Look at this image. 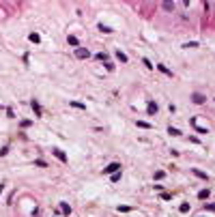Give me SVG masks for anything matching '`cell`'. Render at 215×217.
<instances>
[{"instance_id": "6da1fadb", "label": "cell", "mask_w": 215, "mask_h": 217, "mask_svg": "<svg viewBox=\"0 0 215 217\" xmlns=\"http://www.w3.org/2000/svg\"><path fill=\"white\" fill-rule=\"evenodd\" d=\"M121 172V164H108L105 168H103V174H108V176H112V174Z\"/></svg>"}, {"instance_id": "7a4b0ae2", "label": "cell", "mask_w": 215, "mask_h": 217, "mask_svg": "<svg viewBox=\"0 0 215 217\" xmlns=\"http://www.w3.org/2000/svg\"><path fill=\"white\" fill-rule=\"evenodd\" d=\"M30 108L35 110V114H37V118H41L43 110H41V105H39V101H37V99H32V101H30Z\"/></svg>"}, {"instance_id": "3957f363", "label": "cell", "mask_w": 215, "mask_h": 217, "mask_svg": "<svg viewBox=\"0 0 215 217\" xmlns=\"http://www.w3.org/2000/svg\"><path fill=\"white\" fill-rule=\"evenodd\" d=\"M75 56L84 60V58H88V56H90V52H88V49H84V47H75Z\"/></svg>"}, {"instance_id": "277c9868", "label": "cell", "mask_w": 215, "mask_h": 217, "mask_svg": "<svg viewBox=\"0 0 215 217\" xmlns=\"http://www.w3.org/2000/svg\"><path fill=\"white\" fill-rule=\"evenodd\" d=\"M191 101L200 105V103H204V101H207V97H204V95H200V92H194V95H191Z\"/></svg>"}, {"instance_id": "5b68a950", "label": "cell", "mask_w": 215, "mask_h": 217, "mask_svg": "<svg viewBox=\"0 0 215 217\" xmlns=\"http://www.w3.org/2000/svg\"><path fill=\"white\" fill-rule=\"evenodd\" d=\"M189 123L196 127V131H198V133H207V127H200V125H198V118H189Z\"/></svg>"}, {"instance_id": "8992f818", "label": "cell", "mask_w": 215, "mask_h": 217, "mask_svg": "<svg viewBox=\"0 0 215 217\" xmlns=\"http://www.w3.org/2000/svg\"><path fill=\"white\" fill-rule=\"evenodd\" d=\"M52 153H54V157H56V159H60V161H67V155H65L60 148H54Z\"/></svg>"}, {"instance_id": "52a82bcc", "label": "cell", "mask_w": 215, "mask_h": 217, "mask_svg": "<svg viewBox=\"0 0 215 217\" xmlns=\"http://www.w3.org/2000/svg\"><path fill=\"white\" fill-rule=\"evenodd\" d=\"M146 112H148V114L153 116V114L157 112V103H155V101H148V108H146Z\"/></svg>"}, {"instance_id": "ba28073f", "label": "cell", "mask_w": 215, "mask_h": 217, "mask_svg": "<svg viewBox=\"0 0 215 217\" xmlns=\"http://www.w3.org/2000/svg\"><path fill=\"white\" fill-rule=\"evenodd\" d=\"M155 69H159V71H161L164 75H172V71H170V69H168V67H164V65H157Z\"/></svg>"}, {"instance_id": "9c48e42d", "label": "cell", "mask_w": 215, "mask_h": 217, "mask_svg": "<svg viewBox=\"0 0 215 217\" xmlns=\"http://www.w3.org/2000/svg\"><path fill=\"white\" fill-rule=\"evenodd\" d=\"M69 105H71V108H78V110H86V105L80 103V101H69Z\"/></svg>"}, {"instance_id": "30bf717a", "label": "cell", "mask_w": 215, "mask_h": 217, "mask_svg": "<svg viewBox=\"0 0 215 217\" xmlns=\"http://www.w3.org/2000/svg\"><path fill=\"white\" fill-rule=\"evenodd\" d=\"M191 172L196 174V176H198V178H204V181H207V178H209V176H207V174L202 172V170H198V168H194V170H191Z\"/></svg>"}, {"instance_id": "8fae6325", "label": "cell", "mask_w": 215, "mask_h": 217, "mask_svg": "<svg viewBox=\"0 0 215 217\" xmlns=\"http://www.w3.org/2000/svg\"><path fill=\"white\" fill-rule=\"evenodd\" d=\"M116 58H118L121 62H127V54H125V52H121V49L116 52Z\"/></svg>"}, {"instance_id": "7c38bea8", "label": "cell", "mask_w": 215, "mask_h": 217, "mask_svg": "<svg viewBox=\"0 0 215 217\" xmlns=\"http://www.w3.org/2000/svg\"><path fill=\"white\" fill-rule=\"evenodd\" d=\"M28 39H30L32 43H39V41H41V37H39L37 32H32V35H28Z\"/></svg>"}, {"instance_id": "4fadbf2b", "label": "cell", "mask_w": 215, "mask_h": 217, "mask_svg": "<svg viewBox=\"0 0 215 217\" xmlns=\"http://www.w3.org/2000/svg\"><path fill=\"white\" fill-rule=\"evenodd\" d=\"M209 194H211L209 189H202V191L198 194V198H200V200H207V198H209Z\"/></svg>"}, {"instance_id": "5bb4252c", "label": "cell", "mask_w": 215, "mask_h": 217, "mask_svg": "<svg viewBox=\"0 0 215 217\" xmlns=\"http://www.w3.org/2000/svg\"><path fill=\"white\" fill-rule=\"evenodd\" d=\"M161 6H164L166 11H174V6H176V4H174V2H164Z\"/></svg>"}, {"instance_id": "9a60e30c", "label": "cell", "mask_w": 215, "mask_h": 217, "mask_svg": "<svg viewBox=\"0 0 215 217\" xmlns=\"http://www.w3.org/2000/svg\"><path fill=\"white\" fill-rule=\"evenodd\" d=\"M138 127H142V129H151V123H146V121H138Z\"/></svg>"}, {"instance_id": "2e32d148", "label": "cell", "mask_w": 215, "mask_h": 217, "mask_svg": "<svg viewBox=\"0 0 215 217\" xmlns=\"http://www.w3.org/2000/svg\"><path fill=\"white\" fill-rule=\"evenodd\" d=\"M60 209H62V213H65V215H69V213H71V206H69L67 202H62V206H60Z\"/></svg>"}, {"instance_id": "e0dca14e", "label": "cell", "mask_w": 215, "mask_h": 217, "mask_svg": "<svg viewBox=\"0 0 215 217\" xmlns=\"http://www.w3.org/2000/svg\"><path fill=\"white\" fill-rule=\"evenodd\" d=\"M99 30H101V32H108V35L112 32V28H110V26H103V24H99Z\"/></svg>"}, {"instance_id": "ac0fdd59", "label": "cell", "mask_w": 215, "mask_h": 217, "mask_svg": "<svg viewBox=\"0 0 215 217\" xmlns=\"http://www.w3.org/2000/svg\"><path fill=\"white\" fill-rule=\"evenodd\" d=\"M142 62H144V67H146V69H155V67H153V62H151L148 58H142Z\"/></svg>"}, {"instance_id": "d6986e66", "label": "cell", "mask_w": 215, "mask_h": 217, "mask_svg": "<svg viewBox=\"0 0 215 217\" xmlns=\"http://www.w3.org/2000/svg\"><path fill=\"white\" fill-rule=\"evenodd\" d=\"M178 211H181V213H187V211H189V204H187V202H183V204L178 206Z\"/></svg>"}, {"instance_id": "ffe728a7", "label": "cell", "mask_w": 215, "mask_h": 217, "mask_svg": "<svg viewBox=\"0 0 215 217\" xmlns=\"http://www.w3.org/2000/svg\"><path fill=\"white\" fill-rule=\"evenodd\" d=\"M168 133H170V135H181V131L176 129V127H168Z\"/></svg>"}, {"instance_id": "44dd1931", "label": "cell", "mask_w": 215, "mask_h": 217, "mask_svg": "<svg viewBox=\"0 0 215 217\" xmlns=\"http://www.w3.org/2000/svg\"><path fill=\"white\" fill-rule=\"evenodd\" d=\"M67 41H69V43H71V45H78V39H75L73 35H69V37H67Z\"/></svg>"}, {"instance_id": "7402d4cb", "label": "cell", "mask_w": 215, "mask_h": 217, "mask_svg": "<svg viewBox=\"0 0 215 217\" xmlns=\"http://www.w3.org/2000/svg\"><path fill=\"white\" fill-rule=\"evenodd\" d=\"M164 176H166V172H161V170H159V172H155V181H161Z\"/></svg>"}, {"instance_id": "603a6c76", "label": "cell", "mask_w": 215, "mask_h": 217, "mask_svg": "<svg viewBox=\"0 0 215 217\" xmlns=\"http://www.w3.org/2000/svg\"><path fill=\"white\" fill-rule=\"evenodd\" d=\"M97 58H99V60H108V54H105V52H99Z\"/></svg>"}, {"instance_id": "cb8c5ba5", "label": "cell", "mask_w": 215, "mask_h": 217, "mask_svg": "<svg viewBox=\"0 0 215 217\" xmlns=\"http://www.w3.org/2000/svg\"><path fill=\"white\" fill-rule=\"evenodd\" d=\"M183 47H198V41H189V43H185Z\"/></svg>"}, {"instance_id": "d4e9b609", "label": "cell", "mask_w": 215, "mask_h": 217, "mask_svg": "<svg viewBox=\"0 0 215 217\" xmlns=\"http://www.w3.org/2000/svg\"><path fill=\"white\" fill-rule=\"evenodd\" d=\"M204 209H207V211H211V213H215V204H204Z\"/></svg>"}, {"instance_id": "484cf974", "label": "cell", "mask_w": 215, "mask_h": 217, "mask_svg": "<svg viewBox=\"0 0 215 217\" xmlns=\"http://www.w3.org/2000/svg\"><path fill=\"white\" fill-rule=\"evenodd\" d=\"M2 189H4V185H0V194H2Z\"/></svg>"}]
</instances>
